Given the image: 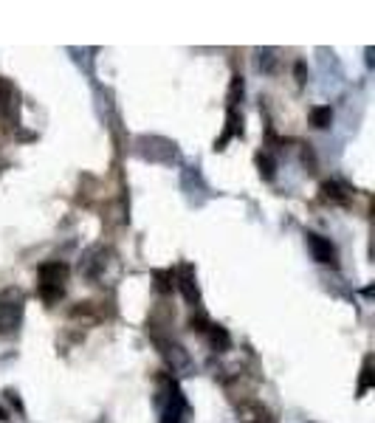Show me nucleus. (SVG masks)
Returning <instances> with one entry per match:
<instances>
[{
  "label": "nucleus",
  "instance_id": "1",
  "mask_svg": "<svg viewBox=\"0 0 375 423\" xmlns=\"http://www.w3.org/2000/svg\"><path fill=\"white\" fill-rule=\"evenodd\" d=\"M65 279H68V268L62 262L40 265V297L45 302H57L65 294Z\"/></svg>",
  "mask_w": 375,
  "mask_h": 423
},
{
  "label": "nucleus",
  "instance_id": "2",
  "mask_svg": "<svg viewBox=\"0 0 375 423\" xmlns=\"http://www.w3.org/2000/svg\"><path fill=\"white\" fill-rule=\"evenodd\" d=\"M156 344H159V350H161V356L167 359V364L172 367V373H178V376H189V373L195 370V364H192V359H189V352H186L178 341L156 339Z\"/></svg>",
  "mask_w": 375,
  "mask_h": 423
},
{
  "label": "nucleus",
  "instance_id": "3",
  "mask_svg": "<svg viewBox=\"0 0 375 423\" xmlns=\"http://www.w3.org/2000/svg\"><path fill=\"white\" fill-rule=\"evenodd\" d=\"M135 144H138V153L144 158H149V161H175V156H178L175 144L167 141V138H156V135L147 138V135H141Z\"/></svg>",
  "mask_w": 375,
  "mask_h": 423
},
{
  "label": "nucleus",
  "instance_id": "4",
  "mask_svg": "<svg viewBox=\"0 0 375 423\" xmlns=\"http://www.w3.org/2000/svg\"><path fill=\"white\" fill-rule=\"evenodd\" d=\"M113 260H116L113 251H108V248H91V251L82 257V262H80V274L99 282V279H105L108 262H113Z\"/></svg>",
  "mask_w": 375,
  "mask_h": 423
},
{
  "label": "nucleus",
  "instance_id": "5",
  "mask_svg": "<svg viewBox=\"0 0 375 423\" xmlns=\"http://www.w3.org/2000/svg\"><path fill=\"white\" fill-rule=\"evenodd\" d=\"M308 248H311V254H314L316 262H322V265H333L336 262V246L328 237L311 232L308 235Z\"/></svg>",
  "mask_w": 375,
  "mask_h": 423
},
{
  "label": "nucleus",
  "instance_id": "6",
  "mask_svg": "<svg viewBox=\"0 0 375 423\" xmlns=\"http://www.w3.org/2000/svg\"><path fill=\"white\" fill-rule=\"evenodd\" d=\"M23 319V305L20 302H3L0 305V336L15 333Z\"/></svg>",
  "mask_w": 375,
  "mask_h": 423
},
{
  "label": "nucleus",
  "instance_id": "7",
  "mask_svg": "<svg viewBox=\"0 0 375 423\" xmlns=\"http://www.w3.org/2000/svg\"><path fill=\"white\" fill-rule=\"evenodd\" d=\"M175 279H178L175 285H178V291L184 294V299H186V302H192V305H198V302H200V291H198V282H195V271H192V265H184V268H181V274H178Z\"/></svg>",
  "mask_w": 375,
  "mask_h": 423
},
{
  "label": "nucleus",
  "instance_id": "8",
  "mask_svg": "<svg viewBox=\"0 0 375 423\" xmlns=\"http://www.w3.org/2000/svg\"><path fill=\"white\" fill-rule=\"evenodd\" d=\"M237 417H240V423H274L271 412H268L263 403H257V401L240 403V406H237Z\"/></svg>",
  "mask_w": 375,
  "mask_h": 423
},
{
  "label": "nucleus",
  "instance_id": "9",
  "mask_svg": "<svg viewBox=\"0 0 375 423\" xmlns=\"http://www.w3.org/2000/svg\"><path fill=\"white\" fill-rule=\"evenodd\" d=\"M184 415H186V401H184L181 389L172 384V387H170V403H167V409H164L161 423H184Z\"/></svg>",
  "mask_w": 375,
  "mask_h": 423
},
{
  "label": "nucleus",
  "instance_id": "10",
  "mask_svg": "<svg viewBox=\"0 0 375 423\" xmlns=\"http://www.w3.org/2000/svg\"><path fill=\"white\" fill-rule=\"evenodd\" d=\"M15 110H17V91H15V85H12V82L0 80V116L12 119V116H15Z\"/></svg>",
  "mask_w": 375,
  "mask_h": 423
},
{
  "label": "nucleus",
  "instance_id": "11",
  "mask_svg": "<svg viewBox=\"0 0 375 423\" xmlns=\"http://www.w3.org/2000/svg\"><path fill=\"white\" fill-rule=\"evenodd\" d=\"M240 124H243V121H240L237 110H229V116H226V130H223V135L217 138V144H214V147H217V150H223V147H226V141H229L232 135H237V133L243 130Z\"/></svg>",
  "mask_w": 375,
  "mask_h": 423
},
{
  "label": "nucleus",
  "instance_id": "12",
  "mask_svg": "<svg viewBox=\"0 0 375 423\" xmlns=\"http://www.w3.org/2000/svg\"><path fill=\"white\" fill-rule=\"evenodd\" d=\"M206 336H209V341H212V347L214 350H229L232 347V336L226 333V327H220V325H209V330H206Z\"/></svg>",
  "mask_w": 375,
  "mask_h": 423
},
{
  "label": "nucleus",
  "instance_id": "13",
  "mask_svg": "<svg viewBox=\"0 0 375 423\" xmlns=\"http://www.w3.org/2000/svg\"><path fill=\"white\" fill-rule=\"evenodd\" d=\"M330 121H333V107H330V105L314 107V110H311V124H314V127L325 130V127H330Z\"/></svg>",
  "mask_w": 375,
  "mask_h": 423
},
{
  "label": "nucleus",
  "instance_id": "14",
  "mask_svg": "<svg viewBox=\"0 0 375 423\" xmlns=\"http://www.w3.org/2000/svg\"><path fill=\"white\" fill-rule=\"evenodd\" d=\"M322 195H325V200H333V203H347V192L336 184V181H325L322 184Z\"/></svg>",
  "mask_w": 375,
  "mask_h": 423
},
{
  "label": "nucleus",
  "instance_id": "15",
  "mask_svg": "<svg viewBox=\"0 0 375 423\" xmlns=\"http://www.w3.org/2000/svg\"><path fill=\"white\" fill-rule=\"evenodd\" d=\"M257 167H260L263 181H274V175H277V161H274L268 153H263V156L257 158Z\"/></svg>",
  "mask_w": 375,
  "mask_h": 423
},
{
  "label": "nucleus",
  "instance_id": "16",
  "mask_svg": "<svg viewBox=\"0 0 375 423\" xmlns=\"http://www.w3.org/2000/svg\"><path fill=\"white\" fill-rule=\"evenodd\" d=\"M172 285H175V274H172V271H156V288H159L161 294L172 291Z\"/></svg>",
  "mask_w": 375,
  "mask_h": 423
},
{
  "label": "nucleus",
  "instance_id": "17",
  "mask_svg": "<svg viewBox=\"0 0 375 423\" xmlns=\"http://www.w3.org/2000/svg\"><path fill=\"white\" fill-rule=\"evenodd\" d=\"M237 99H243V77H232V88H229V110H235Z\"/></svg>",
  "mask_w": 375,
  "mask_h": 423
},
{
  "label": "nucleus",
  "instance_id": "18",
  "mask_svg": "<svg viewBox=\"0 0 375 423\" xmlns=\"http://www.w3.org/2000/svg\"><path fill=\"white\" fill-rule=\"evenodd\" d=\"M369 387H372V359H367V362H364V370H361V384H358V395H364Z\"/></svg>",
  "mask_w": 375,
  "mask_h": 423
},
{
  "label": "nucleus",
  "instance_id": "19",
  "mask_svg": "<svg viewBox=\"0 0 375 423\" xmlns=\"http://www.w3.org/2000/svg\"><path fill=\"white\" fill-rule=\"evenodd\" d=\"M260 68H265V70L274 68V51H260Z\"/></svg>",
  "mask_w": 375,
  "mask_h": 423
}]
</instances>
